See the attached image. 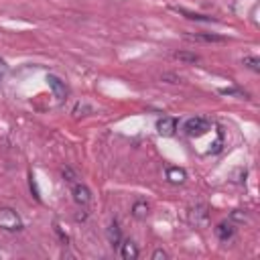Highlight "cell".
<instances>
[{
	"mask_svg": "<svg viewBox=\"0 0 260 260\" xmlns=\"http://www.w3.org/2000/svg\"><path fill=\"white\" fill-rule=\"evenodd\" d=\"M0 228L6 232L22 230V219L12 207H0Z\"/></svg>",
	"mask_w": 260,
	"mask_h": 260,
	"instance_id": "1",
	"label": "cell"
},
{
	"mask_svg": "<svg viewBox=\"0 0 260 260\" xmlns=\"http://www.w3.org/2000/svg\"><path fill=\"white\" fill-rule=\"evenodd\" d=\"M207 130H211V122L207 120V118H203V116H195V118H189L185 124H183V132L187 134V136H201V134H205Z\"/></svg>",
	"mask_w": 260,
	"mask_h": 260,
	"instance_id": "2",
	"label": "cell"
},
{
	"mask_svg": "<svg viewBox=\"0 0 260 260\" xmlns=\"http://www.w3.org/2000/svg\"><path fill=\"white\" fill-rule=\"evenodd\" d=\"M189 223L191 225H195V228H207L209 225V209H207V205H203V203H199V205H193L191 209H189Z\"/></svg>",
	"mask_w": 260,
	"mask_h": 260,
	"instance_id": "3",
	"label": "cell"
},
{
	"mask_svg": "<svg viewBox=\"0 0 260 260\" xmlns=\"http://www.w3.org/2000/svg\"><path fill=\"white\" fill-rule=\"evenodd\" d=\"M156 132L160 136H175L177 134V120L173 116H162L156 120Z\"/></svg>",
	"mask_w": 260,
	"mask_h": 260,
	"instance_id": "4",
	"label": "cell"
},
{
	"mask_svg": "<svg viewBox=\"0 0 260 260\" xmlns=\"http://www.w3.org/2000/svg\"><path fill=\"white\" fill-rule=\"evenodd\" d=\"M47 83H49V87H51V91H53V95L59 100V102H63V100H67V85H65V81H61L57 75H47Z\"/></svg>",
	"mask_w": 260,
	"mask_h": 260,
	"instance_id": "5",
	"label": "cell"
},
{
	"mask_svg": "<svg viewBox=\"0 0 260 260\" xmlns=\"http://www.w3.org/2000/svg\"><path fill=\"white\" fill-rule=\"evenodd\" d=\"M71 193H73V201H75L77 205H81V207H85V205L91 201V191H89L87 185H83V183H73Z\"/></svg>",
	"mask_w": 260,
	"mask_h": 260,
	"instance_id": "6",
	"label": "cell"
},
{
	"mask_svg": "<svg viewBox=\"0 0 260 260\" xmlns=\"http://www.w3.org/2000/svg\"><path fill=\"white\" fill-rule=\"evenodd\" d=\"M106 238H108V242H110L112 248H118L120 246V242H122V230H120L118 221H112L106 228Z\"/></svg>",
	"mask_w": 260,
	"mask_h": 260,
	"instance_id": "7",
	"label": "cell"
},
{
	"mask_svg": "<svg viewBox=\"0 0 260 260\" xmlns=\"http://www.w3.org/2000/svg\"><path fill=\"white\" fill-rule=\"evenodd\" d=\"M118 248H120V254L124 260H136L138 258V246L132 240H122Z\"/></svg>",
	"mask_w": 260,
	"mask_h": 260,
	"instance_id": "8",
	"label": "cell"
},
{
	"mask_svg": "<svg viewBox=\"0 0 260 260\" xmlns=\"http://www.w3.org/2000/svg\"><path fill=\"white\" fill-rule=\"evenodd\" d=\"M215 236H217L221 242H230V240L236 236V228H234V223H230V221H221V223H217V228H215Z\"/></svg>",
	"mask_w": 260,
	"mask_h": 260,
	"instance_id": "9",
	"label": "cell"
},
{
	"mask_svg": "<svg viewBox=\"0 0 260 260\" xmlns=\"http://www.w3.org/2000/svg\"><path fill=\"white\" fill-rule=\"evenodd\" d=\"M187 179V173L185 169H179V167H169L167 169V181L173 183V185H183Z\"/></svg>",
	"mask_w": 260,
	"mask_h": 260,
	"instance_id": "10",
	"label": "cell"
},
{
	"mask_svg": "<svg viewBox=\"0 0 260 260\" xmlns=\"http://www.w3.org/2000/svg\"><path fill=\"white\" fill-rule=\"evenodd\" d=\"M148 213H150V205H148L144 199L134 201V205H132V215H134L136 219H146Z\"/></svg>",
	"mask_w": 260,
	"mask_h": 260,
	"instance_id": "11",
	"label": "cell"
},
{
	"mask_svg": "<svg viewBox=\"0 0 260 260\" xmlns=\"http://www.w3.org/2000/svg\"><path fill=\"white\" fill-rule=\"evenodd\" d=\"M175 12L183 14V16H185V18H189V20H201V22H211V20H213V16H205V14L189 12V10H185V8H175Z\"/></svg>",
	"mask_w": 260,
	"mask_h": 260,
	"instance_id": "12",
	"label": "cell"
},
{
	"mask_svg": "<svg viewBox=\"0 0 260 260\" xmlns=\"http://www.w3.org/2000/svg\"><path fill=\"white\" fill-rule=\"evenodd\" d=\"M195 41H205V43H223L225 37H219V35H213V32H197L193 35Z\"/></svg>",
	"mask_w": 260,
	"mask_h": 260,
	"instance_id": "13",
	"label": "cell"
},
{
	"mask_svg": "<svg viewBox=\"0 0 260 260\" xmlns=\"http://www.w3.org/2000/svg\"><path fill=\"white\" fill-rule=\"evenodd\" d=\"M242 63H244L250 71H254V73H258V71H260V59H258V57H254V55L244 57V59H242Z\"/></svg>",
	"mask_w": 260,
	"mask_h": 260,
	"instance_id": "14",
	"label": "cell"
},
{
	"mask_svg": "<svg viewBox=\"0 0 260 260\" xmlns=\"http://www.w3.org/2000/svg\"><path fill=\"white\" fill-rule=\"evenodd\" d=\"M73 114H75V118H79V116H89V114H93V108L83 102V104H77V106L73 108Z\"/></svg>",
	"mask_w": 260,
	"mask_h": 260,
	"instance_id": "15",
	"label": "cell"
},
{
	"mask_svg": "<svg viewBox=\"0 0 260 260\" xmlns=\"http://www.w3.org/2000/svg\"><path fill=\"white\" fill-rule=\"evenodd\" d=\"M175 59H179V61H185V63H197L199 61V57L195 55V53H175Z\"/></svg>",
	"mask_w": 260,
	"mask_h": 260,
	"instance_id": "16",
	"label": "cell"
},
{
	"mask_svg": "<svg viewBox=\"0 0 260 260\" xmlns=\"http://www.w3.org/2000/svg\"><path fill=\"white\" fill-rule=\"evenodd\" d=\"M219 93H223V95H238V98H248V93H246V91H242V89H236V87H223V89H219Z\"/></svg>",
	"mask_w": 260,
	"mask_h": 260,
	"instance_id": "17",
	"label": "cell"
},
{
	"mask_svg": "<svg viewBox=\"0 0 260 260\" xmlns=\"http://www.w3.org/2000/svg\"><path fill=\"white\" fill-rule=\"evenodd\" d=\"M63 179H65L67 183H75L77 175H75V173H73V171H71L69 167H65V169H63Z\"/></svg>",
	"mask_w": 260,
	"mask_h": 260,
	"instance_id": "18",
	"label": "cell"
},
{
	"mask_svg": "<svg viewBox=\"0 0 260 260\" xmlns=\"http://www.w3.org/2000/svg\"><path fill=\"white\" fill-rule=\"evenodd\" d=\"M232 219L244 221V219H246V213H242V209H234V211H232Z\"/></svg>",
	"mask_w": 260,
	"mask_h": 260,
	"instance_id": "19",
	"label": "cell"
},
{
	"mask_svg": "<svg viewBox=\"0 0 260 260\" xmlns=\"http://www.w3.org/2000/svg\"><path fill=\"white\" fill-rule=\"evenodd\" d=\"M160 258L165 260V258H169V254H167L165 250H160V248H158V250H154V252H152V260H160Z\"/></svg>",
	"mask_w": 260,
	"mask_h": 260,
	"instance_id": "20",
	"label": "cell"
},
{
	"mask_svg": "<svg viewBox=\"0 0 260 260\" xmlns=\"http://www.w3.org/2000/svg\"><path fill=\"white\" fill-rule=\"evenodd\" d=\"M6 73H8V65H6L4 59H0V81L6 77Z\"/></svg>",
	"mask_w": 260,
	"mask_h": 260,
	"instance_id": "21",
	"label": "cell"
},
{
	"mask_svg": "<svg viewBox=\"0 0 260 260\" xmlns=\"http://www.w3.org/2000/svg\"><path fill=\"white\" fill-rule=\"evenodd\" d=\"M0 256H4V254H2V252H0Z\"/></svg>",
	"mask_w": 260,
	"mask_h": 260,
	"instance_id": "22",
	"label": "cell"
}]
</instances>
